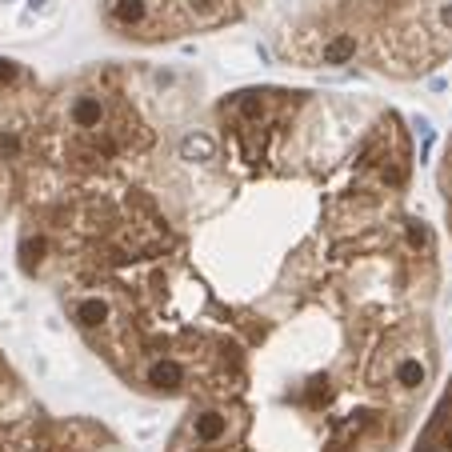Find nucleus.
Returning <instances> with one entry per match:
<instances>
[{
    "label": "nucleus",
    "instance_id": "f03ea898",
    "mask_svg": "<svg viewBox=\"0 0 452 452\" xmlns=\"http://www.w3.org/2000/svg\"><path fill=\"white\" fill-rule=\"evenodd\" d=\"M0 452H129L92 417H56L0 353Z\"/></svg>",
    "mask_w": 452,
    "mask_h": 452
},
{
    "label": "nucleus",
    "instance_id": "f257e3e1",
    "mask_svg": "<svg viewBox=\"0 0 452 452\" xmlns=\"http://www.w3.org/2000/svg\"><path fill=\"white\" fill-rule=\"evenodd\" d=\"M436 236L404 212L337 264L164 452H396L436 380Z\"/></svg>",
    "mask_w": 452,
    "mask_h": 452
},
{
    "label": "nucleus",
    "instance_id": "7ed1b4c3",
    "mask_svg": "<svg viewBox=\"0 0 452 452\" xmlns=\"http://www.w3.org/2000/svg\"><path fill=\"white\" fill-rule=\"evenodd\" d=\"M412 452H452V380L436 396L428 420L420 424L417 440H412Z\"/></svg>",
    "mask_w": 452,
    "mask_h": 452
},
{
    "label": "nucleus",
    "instance_id": "20e7f679",
    "mask_svg": "<svg viewBox=\"0 0 452 452\" xmlns=\"http://www.w3.org/2000/svg\"><path fill=\"white\" fill-rule=\"evenodd\" d=\"M440 196H444V216H449V232H452V136L444 145V156H440Z\"/></svg>",
    "mask_w": 452,
    "mask_h": 452
},
{
    "label": "nucleus",
    "instance_id": "39448f33",
    "mask_svg": "<svg viewBox=\"0 0 452 452\" xmlns=\"http://www.w3.org/2000/svg\"><path fill=\"white\" fill-rule=\"evenodd\" d=\"M49 4H52V0H29V8H33V13H45Z\"/></svg>",
    "mask_w": 452,
    "mask_h": 452
}]
</instances>
